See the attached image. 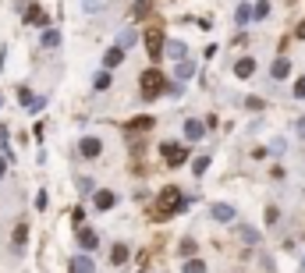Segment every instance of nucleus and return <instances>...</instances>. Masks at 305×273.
Here are the masks:
<instances>
[{
	"instance_id": "f257e3e1",
	"label": "nucleus",
	"mask_w": 305,
	"mask_h": 273,
	"mask_svg": "<svg viewBox=\"0 0 305 273\" xmlns=\"http://www.w3.org/2000/svg\"><path fill=\"white\" fill-rule=\"evenodd\" d=\"M181 210H184V195H181V188L167 184V188L160 192V199H156V206H152V216H160V220H167L170 213H181Z\"/></svg>"
},
{
	"instance_id": "f03ea898",
	"label": "nucleus",
	"mask_w": 305,
	"mask_h": 273,
	"mask_svg": "<svg viewBox=\"0 0 305 273\" xmlns=\"http://www.w3.org/2000/svg\"><path fill=\"white\" fill-rule=\"evenodd\" d=\"M156 92H164V74L152 68V71H146V74H142V96H146V100H152Z\"/></svg>"
},
{
	"instance_id": "7ed1b4c3",
	"label": "nucleus",
	"mask_w": 305,
	"mask_h": 273,
	"mask_svg": "<svg viewBox=\"0 0 305 273\" xmlns=\"http://www.w3.org/2000/svg\"><path fill=\"white\" fill-rule=\"evenodd\" d=\"M146 50H149L152 60H156V57L167 50V46H164V28H160V25H152V28L146 32Z\"/></svg>"
},
{
	"instance_id": "20e7f679",
	"label": "nucleus",
	"mask_w": 305,
	"mask_h": 273,
	"mask_svg": "<svg viewBox=\"0 0 305 273\" xmlns=\"http://www.w3.org/2000/svg\"><path fill=\"white\" fill-rule=\"evenodd\" d=\"M160 152L167 156V164H170V167H178V164H184V160H188V152H184L178 142H164V146H160Z\"/></svg>"
},
{
	"instance_id": "39448f33",
	"label": "nucleus",
	"mask_w": 305,
	"mask_h": 273,
	"mask_svg": "<svg viewBox=\"0 0 305 273\" xmlns=\"http://www.w3.org/2000/svg\"><path fill=\"white\" fill-rule=\"evenodd\" d=\"M210 216L220 220V224H231V220H234V206H227V202H213V206H210Z\"/></svg>"
},
{
	"instance_id": "423d86ee",
	"label": "nucleus",
	"mask_w": 305,
	"mask_h": 273,
	"mask_svg": "<svg viewBox=\"0 0 305 273\" xmlns=\"http://www.w3.org/2000/svg\"><path fill=\"white\" fill-rule=\"evenodd\" d=\"M78 152L86 156V160H96V156L103 152V146H100V138H82L78 142Z\"/></svg>"
},
{
	"instance_id": "0eeeda50",
	"label": "nucleus",
	"mask_w": 305,
	"mask_h": 273,
	"mask_svg": "<svg viewBox=\"0 0 305 273\" xmlns=\"http://www.w3.org/2000/svg\"><path fill=\"white\" fill-rule=\"evenodd\" d=\"M202 132H206V124H202V121H184V138H188V142H199V138H202Z\"/></svg>"
},
{
	"instance_id": "6e6552de",
	"label": "nucleus",
	"mask_w": 305,
	"mask_h": 273,
	"mask_svg": "<svg viewBox=\"0 0 305 273\" xmlns=\"http://www.w3.org/2000/svg\"><path fill=\"white\" fill-rule=\"evenodd\" d=\"M25 22H28V25H46V22H50V14H46L43 8H36V4H32V8H28V14H25Z\"/></svg>"
},
{
	"instance_id": "1a4fd4ad",
	"label": "nucleus",
	"mask_w": 305,
	"mask_h": 273,
	"mask_svg": "<svg viewBox=\"0 0 305 273\" xmlns=\"http://www.w3.org/2000/svg\"><path fill=\"white\" fill-rule=\"evenodd\" d=\"M78 245H82L86 252H89V248H96V245H100V238H96V230L82 227V230H78Z\"/></svg>"
},
{
	"instance_id": "9d476101",
	"label": "nucleus",
	"mask_w": 305,
	"mask_h": 273,
	"mask_svg": "<svg viewBox=\"0 0 305 273\" xmlns=\"http://www.w3.org/2000/svg\"><path fill=\"white\" fill-rule=\"evenodd\" d=\"M96 266H92V259L89 256H74L71 259V273H92Z\"/></svg>"
},
{
	"instance_id": "9b49d317",
	"label": "nucleus",
	"mask_w": 305,
	"mask_h": 273,
	"mask_svg": "<svg viewBox=\"0 0 305 273\" xmlns=\"http://www.w3.org/2000/svg\"><path fill=\"white\" fill-rule=\"evenodd\" d=\"M252 71H256V60H252V57H242V60L234 64V74H238V78H252Z\"/></svg>"
},
{
	"instance_id": "f8f14e48",
	"label": "nucleus",
	"mask_w": 305,
	"mask_h": 273,
	"mask_svg": "<svg viewBox=\"0 0 305 273\" xmlns=\"http://www.w3.org/2000/svg\"><path fill=\"white\" fill-rule=\"evenodd\" d=\"M121 60H124V50H121V46H114V50H106V57H103V64H106V68H118Z\"/></svg>"
},
{
	"instance_id": "ddd939ff",
	"label": "nucleus",
	"mask_w": 305,
	"mask_h": 273,
	"mask_svg": "<svg viewBox=\"0 0 305 273\" xmlns=\"http://www.w3.org/2000/svg\"><path fill=\"white\" fill-rule=\"evenodd\" d=\"M174 74H178V78H181V82H188V78H192V74H196V64H192V60H181V64H178V71H174Z\"/></svg>"
},
{
	"instance_id": "4468645a",
	"label": "nucleus",
	"mask_w": 305,
	"mask_h": 273,
	"mask_svg": "<svg viewBox=\"0 0 305 273\" xmlns=\"http://www.w3.org/2000/svg\"><path fill=\"white\" fill-rule=\"evenodd\" d=\"M167 54H170V57L181 64V60L188 57V46H184V43H167Z\"/></svg>"
},
{
	"instance_id": "2eb2a0df",
	"label": "nucleus",
	"mask_w": 305,
	"mask_h": 273,
	"mask_svg": "<svg viewBox=\"0 0 305 273\" xmlns=\"http://www.w3.org/2000/svg\"><path fill=\"white\" fill-rule=\"evenodd\" d=\"M270 74H274V78H288V74H291V64H288V60L280 57V60H274V68H270Z\"/></svg>"
},
{
	"instance_id": "dca6fc26",
	"label": "nucleus",
	"mask_w": 305,
	"mask_h": 273,
	"mask_svg": "<svg viewBox=\"0 0 305 273\" xmlns=\"http://www.w3.org/2000/svg\"><path fill=\"white\" fill-rule=\"evenodd\" d=\"M114 202H118V199H114V192H96V210H110Z\"/></svg>"
},
{
	"instance_id": "f3484780",
	"label": "nucleus",
	"mask_w": 305,
	"mask_h": 273,
	"mask_svg": "<svg viewBox=\"0 0 305 273\" xmlns=\"http://www.w3.org/2000/svg\"><path fill=\"white\" fill-rule=\"evenodd\" d=\"M238 238H242L245 245H256V242H259V230H256V227H238Z\"/></svg>"
},
{
	"instance_id": "a211bd4d",
	"label": "nucleus",
	"mask_w": 305,
	"mask_h": 273,
	"mask_svg": "<svg viewBox=\"0 0 305 273\" xmlns=\"http://www.w3.org/2000/svg\"><path fill=\"white\" fill-rule=\"evenodd\" d=\"M57 43H60V36H57L54 28H46V32H43V46H46V50H54Z\"/></svg>"
},
{
	"instance_id": "6ab92c4d",
	"label": "nucleus",
	"mask_w": 305,
	"mask_h": 273,
	"mask_svg": "<svg viewBox=\"0 0 305 273\" xmlns=\"http://www.w3.org/2000/svg\"><path fill=\"white\" fill-rule=\"evenodd\" d=\"M128 128H132V132H146V128H152V117H135Z\"/></svg>"
},
{
	"instance_id": "aec40b11",
	"label": "nucleus",
	"mask_w": 305,
	"mask_h": 273,
	"mask_svg": "<svg viewBox=\"0 0 305 273\" xmlns=\"http://www.w3.org/2000/svg\"><path fill=\"white\" fill-rule=\"evenodd\" d=\"M110 259H114V262H118V266H121V262L128 259V245H114V252H110Z\"/></svg>"
},
{
	"instance_id": "412c9836",
	"label": "nucleus",
	"mask_w": 305,
	"mask_h": 273,
	"mask_svg": "<svg viewBox=\"0 0 305 273\" xmlns=\"http://www.w3.org/2000/svg\"><path fill=\"white\" fill-rule=\"evenodd\" d=\"M266 14H270V4H266V0H259V4L252 8V18H259V22H262Z\"/></svg>"
},
{
	"instance_id": "4be33fe9",
	"label": "nucleus",
	"mask_w": 305,
	"mask_h": 273,
	"mask_svg": "<svg viewBox=\"0 0 305 273\" xmlns=\"http://www.w3.org/2000/svg\"><path fill=\"white\" fill-rule=\"evenodd\" d=\"M25 238H28V227H25V224H18V230H14V245H18V248H25Z\"/></svg>"
},
{
	"instance_id": "5701e85b",
	"label": "nucleus",
	"mask_w": 305,
	"mask_h": 273,
	"mask_svg": "<svg viewBox=\"0 0 305 273\" xmlns=\"http://www.w3.org/2000/svg\"><path fill=\"white\" fill-rule=\"evenodd\" d=\"M184 273H206V262H199V259H188V262H184Z\"/></svg>"
},
{
	"instance_id": "b1692460",
	"label": "nucleus",
	"mask_w": 305,
	"mask_h": 273,
	"mask_svg": "<svg viewBox=\"0 0 305 273\" xmlns=\"http://www.w3.org/2000/svg\"><path fill=\"white\" fill-rule=\"evenodd\" d=\"M238 25H245V22H252V8H245V4H238Z\"/></svg>"
},
{
	"instance_id": "393cba45",
	"label": "nucleus",
	"mask_w": 305,
	"mask_h": 273,
	"mask_svg": "<svg viewBox=\"0 0 305 273\" xmlns=\"http://www.w3.org/2000/svg\"><path fill=\"white\" fill-rule=\"evenodd\" d=\"M181 256H184V259H192V256H196V242H192V238H184V242H181Z\"/></svg>"
},
{
	"instance_id": "a878e982",
	"label": "nucleus",
	"mask_w": 305,
	"mask_h": 273,
	"mask_svg": "<svg viewBox=\"0 0 305 273\" xmlns=\"http://www.w3.org/2000/svg\"><path fill=\"white\" fill-rule=\"evenodd\" d=\"M132 43H135V32H132V28H128V32H121V39H118V46H121V50H128Z\"/></svg>"
},
{
	"instance_id": "bb28decb",
	"label": "nucleus",
	"mask_w": 305,
	"mask_h": 273,
	"mask_svg": "<svg viewBox=\"0 0 305 273\" xmlns=\"http://www.w3.org/2000/svg\"><path fill=\"white\" fill-rule=\"evenodd\" d=\"M92 86H96V89H106V86H110V74H106V71H100V74L92 78Z\"/></svg>"
},
{
	"instance_id": "cd10ccee",
	"label": "nucleus",
	"mask_w": 305,
	"mask_h": 273,
	"mask_svg": "<svg viewBox=\"0 0 305 273\" xmlns=\"http://www.w3.org/2000/svg\"><path fill=\"white\" fill-rule=\"evenodd\" d=\"M206 167H210V156H199V160L192 164V170H196V174H206Z\"/></svg>"
},
{
	"instance_id": "c85d7f7f",
	"label": "nucleus",
	"mask_w": 305,
	"mask_h": 273,
	"mask_svg": "<svg viewBox=\"0 0 305 273\" xmlns=\"http://www.w3.org/2000/svg\"><path fill=\"white\" fill-rule=\"evenodd\" d=\"M294 96H298V100L305 96V78H298V82H294Z\"/></svg>"
},
{
	"instance_id": "c756f323",
	"label": "nucleus",
	"mask_w": 305,
	"mask_h": 273,
	"mask_svg": "<svg viewBox=\"0 0 305 273\" xmlns=\"http://www.w3.org/2000/svg\"><path fill=\"white\" fill-rule=\"evenodd\" d=\"M294 132H298V135H305V117H298V124H294Z\"/></svg>"
},
{
	"instance_id": "7c9ffc66",
	"label": "nucleus",
	"mask_w": 305,
	"mask_h": 273,
	"mask_svg": "<svg viewBox=\"0 0 305 273\" xmlns=\"http://www.w3.org/2000/svg\"><path fill=\"white\" fill-rule=\"evenodd\" d=\"M8 174V156H0V178Z\"/></svg>"
},
{
	"instance_id": "2f4dec72",
	"label": "nucleus",
	"mask_w": 305,
	"mask_h": 273,
	"mask_svg": "<svg viewBox=\"0 0 305 273\" xmlns=\"http://www.w3.org/2000/svg\"><path fill=\"white\" fill-rule=\"evenodd\" d=\"M294 36H298V39H305V22H302V25L294 28Z\"/></svg>"
},
{
	"instance_id": "473e14b6",
	"label": "nucleus",
	"mask_w": 305,
	"mask_h": 273,
	"mask_svg": "<svg viewBox=\"0 0 305 273\" xmlns=\"http://www.w3.org/2000/svg\"><path fill=\"white\" fill-rule=\"evenodd\" d=\"M302 270H305V259H302Z\"/></svg>"
},
{
	"instance_id": "72a5a7b5",
	"label": "nucleus",
	"mask_w": 305,
	"mask_h": 273,
	"mask_svg": "<svg viewBox=\"0 0 305 273\" xmlns=\"http://www.w3.org/2000/svg\"><path fill=\"white\" fill-rule=\"evenodd\" d=\"M0 103H4V96H0Z\"/></svg>"
}]
</instances>
